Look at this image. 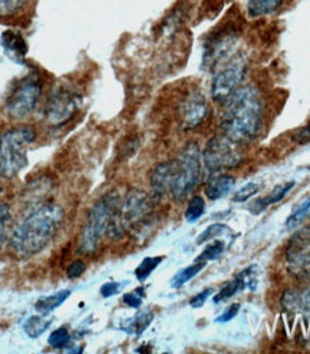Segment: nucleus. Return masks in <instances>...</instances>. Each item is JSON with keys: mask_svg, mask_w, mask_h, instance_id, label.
I'll return each instance as SVG.
<instances>
[{"mask_svg": "<svg viewBox=\"0 0 310 354\" xmlns=\"http://www.w3.org/2000/svg\"><path fill=\"white\" fill-rule=\"evenodd\" d=\"M61 205L44 203L29 211L10 232L9 247L19 257H32L44 251L56 237L64 223Z\"/></svg>", "mask_w": 310, "mask_h": 354, "instance_id": "nucleus-1", "label": "nucleus"}, {"mask_svg": "<svg viewBox=\"0 0 310 354\" xmlns=\"http://www.w3.org/2000/svg\"><path fill=\"white\" fill-rule=\"evenodd\" d=\"M221 131L235 144L256 140L263 125V102L255 86H239L223 104Z\"/></svg>", "mask_w": 310, "mask_h": 354, "instance_id": "nucleus-2", "label": "nucleus"}, {"mask_svg": "<svg viewBox=\"0 0 310 354\" xmlns=\"http://www.w3.org/2000/svg\"><path fill=\"white\" fill-rule=\"evenodd\" d=\"M36 140V131L24 125L0 135V175L15 178L28 165V148Z\"/></svg>", "mask_w": 310, "mask_h": 354, "instance_id": "nucleus-3", "label": "nucleus"}, {"mask_svg": "<svg viewBox=\"0 0 310 354\" xmlns=\"http://www.w3.org/2000/svg\"><path fill=\"white\" fill-rule=\"evenodd\" d=\"M120 204V196L113 192H109L91 207L80 239V251L82 254L89 255L96 251L105 232L108 231L109 223L115 211L118 209Z\"/></svg>", "mask_w": 310, "mask_h": 354, "instance_id": "nucleus-4", "label": "nucleus"}, {"mask_svg": "<svg viewBox=\"0 0 310 354\" xmlns=\"http://www.w3.org/2000/svg\"><path fill=\"white\" fill-rule=\"evenodd\" d=\"M201 152L197 142H188L176 160V175L171 187V198L183 201L201 180Z\"/></svg>", "mask_w": 310, "mask_h": 354, "instance_id": "nucleus-5", "label": "nucleus"}, {"mask_svg": "<svg viewBox=\"0 0 310 354\" xmlns=\"http://www.w3.org/2000/svg\"><path fill=\"white\" fill-rule=\"evenodd\" d=\"M42 95V77L36 71H30L17 81L8 93L5 109L12 120H24L37 106Z\"/></svg>", "mask_w": 310, "mask_h": 354, "instance_id": "nucleus-6", "label": "nucleus"}, {"mask_svg": "<svg viewBox=\"0 0 310 354\" xmlns=\"http://www.w3.org/2000/svg\"><path fill=\"white\" fill-rule=\"evenodd\" d=\"M246 61L241 56H230L216 66L211 81V97L217 104H224L235 93L246 76Z\"/></svg>", "mask_w": 310, "mask_h": 354, "instance_id": "nucleus-7", "label": "nucleus"}, {"mask_svg": "<svg viewBox=\"0 0 310 354\" xmlns=\"http://www.w3.org/2000/svg\"><path fill=\"white\" fill-rule=\"evenodd\" d=\"M201 161L208 175H216L221 171L236 168L241 164V155L235 148V142L224 135L212 136L206 144L201 153Z\"/></svg>", "mask_w": 310, "mask_h": 354, "instance_id": "nucleus-8", "label": "nucleus"}, {"mask_svg": "<svg viewBox=\"0 0 310 354\" xmlns=\"http://www.w3.org/2000/svg\"><path fill=\"white\" fill-rule=\"evenodd\" d=\"M80 106H81L80 93L71 89V86L68 85H60L53 89V92L49 95L46 101V106H45L46 122L53 128L64 127L76 115Z\"/></svg>", "mask_w": 310, "mask_h": 354, "instance_id": "nucleus-9", "label": "nucleus"}, {"mask_svg": "<svg viewBox=\"0 0 310 354\" xmlns=\"http://www.w3.org/2000/svg\"><path fill=\"white\" fill-rule=\"evenodd\" d=\"M289 271L295 277L310 281V228L296 232L286 250Z\"/></svg>", "mask_w": 310, "mask_h": 354, "instance_id": "nucleus-10", "label": "nucleus"}, {"mask_svg": "<svg viewBox=\"0 0 310 354\" xmlns=\"http://www.w3.org/2000/svg\"><path fill=\"white\" fill-rule=\"evenodd\" d=\"M180 122L187 131L199 128L208 116V105L206 96L200 91H194L185 95L180 104Z\"/></svg>", "mask_w": 310, "mask_h": 354, "instance_id": "nucleus-11", "label": "nucleus"}, {"mask_svg": "<svg viewBox=\"0 0 310 354\" xmlns=\"http://www.w3.org/2000/svg\"><path fill=\"white\" fill-rule=\"evenodd\" d=\"M176 175V160L164 161L155 165L149 174V185L155 198L170 195Z\"/></svg>", "mask_w": 310, "mask_h": 354, "instance_id": "nucleus-12", "label": "nucleus"}, {"mask_svg": "<svg viewBox=\"0 0 310 354\" xmlns=\"http://www.w3.org/2000/svg\"><path fill=\"white\" fill-rule=\"evenodd\" d=\"M280 304L289 313L310 314V287L290 288L284 291Z\"/></svg>", "mask_w": 310, "mask_h": 354, "instance_id": "nucleus-13", "label": "nucleus"}, {"mask_svg": "<svg viewBox=\"0 0 310 354\" xmlns=\"http://www.w3.org/2000/svg\"><path fill=\"white\" fill-rule=\"evenodd\" d=\"M0 44H2L6 55L12 61L17 64H24L25 56L28 53V45L21 33L15 30L3 32L2 37H0Z\"/></svg>", "mask_w": 310, "mask_h": 354, "instance_id": "nucleus-14", "label": "nucleus"}, {"mask_svg": "<svg viewBox=\"0 0 310 354\" xmlns=\"http://www.w3.org/2000/svg\"><path fill=\"white\" fill-rule=\"evenodd\" d=\"M296 183L295 181H290V183H283V184H279L276 185L273 189H271V192L266 196H263V198H257L253 204L250 205V212L255 214V215H259L262 214L264 209L268 208V205L271 204H277L280 203L284 196L292 191L295 188Z\"/></svg>", "mask_w": 310, "mask_h": 354, "instance_id": "nucleus-15", "label": "nucleus"}, {"mask_svg": "<svg viewBox=\"0 0 310 354\" xmlns=\"http://www.w3.org/2000/svg\"><path fill=\"white\" fill-rule=\"evenodd\" d=\"M236 180L231 175H212L211 180L206 185V195L211 201L223 198L235 187Z\"/></svg>", "mask_w": 310, "mask_h": 354, "instance_id": "nucleus-16", "label": "nucleus"}, {"mask_svg": "<svg viewBox=\"0 0 310 354\" xmlns=\"http://www.w3.org/2000/svg\"><path fill=\"white\" fill-rule=\"evenodd\" d=\"M284 0H248L247 12L251 17L268 16L279 10Z\"/></svg>", "mask_w": 310, "mask_h": 354, "instance_id": "nucleus-17", "label": "nucleus"}, {"mask_svg": "<svg viewBox=\"0 0 310 354\" xmlns=\"http://www.w3.org/2000/svg\"><path fill=\"white\" fill-rule=\"evenodd\" d=\"M69 296H71V290H61V291L52 294V296L39 299L35 304V308L39 314H45L46 316V314L52 313L55 308L62 306L68 300Z\"/></svg>", "mask_w": 310, "mask_h": 354, "instance_id": "nucleus-18", "label": "nucleus"}, {"mask_svg": "<svg viewBox=\"0 0 310 354\" xmlns=\"http://www.w3.org/2000/svg\"><path fill=\"white\" fill-rule=\"evenodd\" d=\"M310 215V194H307V196L304 200H302L292 211V214L289 215L286 220V228L287 230H293L296 227H299L307 217Z\"/></svg>", "mask_w": 310, "mask_h": 354, "instance_id": "nucleus-19", "label": "nucleus"}, {"mask_svg": "<svg viewBox=\"0 0 310 354\" xmlns=\"http://www.w3.org/2000/svg\"><path fill=\"white\" fill-rule=\"evenodd\" d=\"M51 323H52L51 320L45 319V314H41V316H33L25 322L24 331L26 333L28 337L37 339V337H41L42 334L48 330Z\"/></svg>", "mask_w": 310, "mask_h": 354, "instance_id": "nucleus-20", "label": "nucleus"}, {"mask_svg": "<svg viewBox=\"0 0 310 354\" xmlns=\"http://www.w3.org/2000/svg\"><path fill=\"white\" fill-rule=\"evenodd\" d=\"M204 267H206V261H196L194 264L185 267L184 270L179 271L176 275H174V279L171 281L172 288L183 287L185 283H188L190 280H192L194 277H196L197 274H200Z\"/></svg>", "mask_w": 310, "mask_h": 354, "instance_id": "nucleus-21", "label": "nucleus"}, {"mask_svg": "<svg viewBox=\"0 0 310 354\" xmlns=\"http://www.w3.org/2000/svg\"><path fill=\"white\" fill-rule=\"evenodd\" d=\"M152 319H154L152 311L149 310L140 311L134 319L128 320V324L124 327V330L129 334H137V336H140V334H143L144 330L151 324Z\"/></svg>", "mask_w": 310, "mask_h": 354, "instance_id": "nucleus-22", "label": "nucleus"}, {"mask_svg": "<svg viewBox=\"0 0 310 354\" xmlns=\"http://www.w3.org/2000/svg\"><path fill=\"white\" fill-rule=\"evenodd\" d=\"M12 223L13 217L10 207L5 201H0V250L3 248V245L9 240V232H12Z\"/></svg>", "mask_w": 310, "mask_h": 354, "instance_id": "nucleus-23", "label": "nucleus"}, {"mask_svg": "<svg viewBox=\"0 0 310 354\" xmlns=\"http://www.w3.org/2000/svg\"><path fill=\"white\" fill-rule=\"evenodd\" d=\"M243 290H246V286H244V283L241 281L240 275L237 274L235 279H232V280L228 281V283H226V284L220 288V291L216 294L215 299H212V301H215L216 304L223 303V301L231 299L232 296H236L237 292H240V291H243Z\"/></svg>", "mask_w": 310, "mask_h": 354, "instance_id": "nucleus-24", "label": "nucleus"}, {"mask_svg": "<svg viewBox=\"0 0 310 354\" xmlns=\"http://www.w3.org/2000/svg\"><path fill=\"white\" fill-rule=\"evenodd\" d=\"M204 211H206L204 200L201 198V196L196 195V196H192V198L190 200V203L187 205V209H185V214H184V217H185V220L188 223H196V221H199L203 217Z\"/></svg>", "mask_w": 310, "mask_h": 354, "instance_id": "nucleus-25", "label": "nucleus"}, {"mask_svg": "<svg viewBox=\"0 0 310 354\" xmlns=\"http://www.w3.org/2000/svg\"><path fill=\"white\" fill-rule=\"evenodd\" d=\"M163 260H164L163 257H147V259H144L141 261V264L137 267V270H135V277H137V280H140V281H145L151 275V272L160 266V263Z\"/></svg>", "mask_w": 310, "mask_h": 354, "instance_id": "nucleus-26", "label": "nucleus"}, {"mask_svg": "<svg viewBox=\"0 0 310 354\" xmlns=\"http://www.w3.org/2000/svg\"><path fill=\"white\" fill-rule=\"evenodd\" d=\"M226 250V243L224 241H215L211 243L206 247V250L199 255L196 261H212V260H217L220 255L224 252Z\"/></svg>", "mask_w": 310, "mask_h": 354, "instance_id": "nucleus-27", "label": "nucleus"}, {"mask_svg": "<svg viewBox=\"0 0 310 354\" xmlns=\"http://www.w3.org/2000/svg\"><path fill=\"white\" fill-rule=\"evenodd\" d=\"M26 3L28 0H0V19L15 16L25 8Z\"/></svg>", "mask_w": 310, "mask_h": 354, "instance_id": "nucleus-28", "label": "nucleus"}, {"mask_svg": "<svg viewBox=\"0 0 310 354\" xmlns=\"http://www.w3.org/2000/svg\"><path fill=\"white\" fill-rule=\"evenodd\" d=\"M227 232H230V228H228L227 225H224V224H212V225H210L208 228H206V230L199 235L196 243L200 245V244H203V243L215 240V239L217 237V235L227 234Z\"/></svg>", "mask_w": 310, "mask_h": 354, "instance_id": "nucleus-29", "label": "nucleus"}, {"mask_svg": "<svg viewBox=\"0 0 310 354\" xmlns=\"http://www.w3.org/2000/svg\"><path fill=\"white\" fill-rule=\"evenodd\" d=\"M69 331L66 327H60L56 328L48 339V343L53 348H62L66 347L69 343Z\"/></svg>", "mask_w": 310, "mask_h": 354, "instance_id": "nucleus-30", "label": "nucleus"}, {"mask_svg": "<svg viewBox=\"0 0 310 354\" xmlns=\"http://www.w3.org/2000/svg\"><path fill=\"white\" fill-rule=\"evenodd\" d=\"M259 192V185L255 183H248L247 185H244L241 189H239L235 196H232V201L235 203H244L251 196L256 195Z\"/></svg>", "mask_w": 310, "mask_h": 354, "instance_id": "nucleus-31", "label": "nucleus"}, {"mask_svg": "<svg viewBox=\"0 0 310 354\" xmlns=\"http://www.w3.org/2000/svg\"><path fill=\"white\" fill-rule=\"evenodd\" d=\"M144 294H145L144 287L137 288V290L132 291V292L125 294L124 299H122V301H124L128 307H132V308H140V307H141V304H143Z\"/></svg>", "mask_w": 310, "mask_h": 354, "instance_id": "nucleus-32", "label": "nucleus"}, {"mask_svg": "<svg viewBox=\"0 0 310 354\" xmlns=\"http://www.w3.org/2000/svg\"><path fill=\"white\" fill-rule=\"evenodd\" d=\"M86 271V264L82 260L72 261L66 268V275L69 279H78Z\"/></svg>", "mask_w": 310, "mask_h": 354, "instance_id": "nucleus-33", "label": "nucleus"}, {"mask_svg": "<svg viewBox=\"0 0 310 354\" xmlns=\"http://www.w3.org/2000/svg\"><path fill=\"white\" fill-rule=\"evenodd\" d=\"M212 292H215V290H212V288H206V290H203L200 294H197V296H194V297L191 299L190 306H191L192 308H200V307H203V306L206 304L207 299L211 296Z\"/></svg>", "mask_w": 310, "mask_h": 354, "instance_id": "nucleus-34", "label": "nucleus"}, {"mask_svg": "<svg viewBox=\"0 0 310 354\" xmlns=\"http://www.w3.org/2000/svg\"><path fill=\"white\" fill-rule=\"evenodd\" d=\"M122 288V283H107L101 287V296L104 299H108L111 296H115V294H118Z\"/></svg>", "mask_w": 310, "mask_h": 354, "instance_id": "nucleus-35", "label": "nucleus"}, {"mask_svg": "<svg viewBox=\"0 0 310 354\" xmlns=\"http://www.w3.org/2000/svg\"><path fill=\"white\" fill-rule=\"evenodd\" d=\"M239 310H240V304L239 303H235V304H231L223 314L221 316L216 320L217 323H227V322H230V320H232L235 319L236 316H237V313H239Z\"/></svg>", "mask_w": 310, "mask_h": 354, "instance_id": "nucleus-36", "label": "nucleus"}, {"mask_svg": "<svg viewBox=\"0 0 310 354\" xmlns=\"http://www.w3.org/2000/svg\"><path fill=\"white\" fill-rule=\"evenodd\" d=\"M293 141L298 144H302V145L310 142V122L293 135Z\"/></svg>", "mask_w": 310, "mask_h": 354, "instance_id": "nucleus-37", "label": "nucleus"}, {"mask_svg": "<svg viewBox=\"0 0 310 354\" xmlns=\"http://www.w3.org/2000/svg\"><path fill=\"white\" fill-rule=\"evenodd\" d=\"M0 176H2V175H0ZM0 191H2V184H0Z\"/></svg>", "mask_w": 310, "mask_h": 354, "instance_id": "nucleus-38", "label": "nucleus"}]
</instances>
